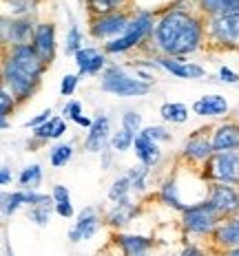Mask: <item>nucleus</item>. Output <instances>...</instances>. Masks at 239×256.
<instances>
[{
  "label": "nucleus",
  "mask_w": 239,
  "mask_h": 256,
  "mask_svg": "<svg viewBox=\"0 0 239 256\" xmlns=\"http://www.w3.org/2000/svg\"><path fill=\"white\" fill-rule=\"evenodd\" d=\"M151 42L157 56L188 58L197 53L206 42V18L201 12H193L184 4H173L157 18Z\"/></svg>",
  "instance_id": "1"
},
{
  "label": "nucleus",
  "mask_w": 239,
  "mask_h": 256,
  "mask_svg": "<svg viewBox=\"0 0 239 256\" xmlns=\"http://www.w3.org/2000/svg\"><path fill=\"white\" fill-rule=\"evenodd\" d=\"M155 24H157V18H155L153 12H146V9L135 12L129 29H126L120 38L106 42V44L102 46L104 53L106 56H118V53H129L133 49H140L144 42H151Z\"/></svg>",
  "instance_id": "2"
},
{
  "label": "nucleus",
  "mask_w": 239,
  "mask_h": 256,
  "mask_svg": "<svg viewBox=\"0 0 239 256\" xmlns=\"http://www.w3.org/2000/svg\"><path fill=\"white\" fill-rule=\"evenodd\" d=\"M100 88L104 93L118 95V98H142V95H148L153 90L151 82H144L142 78L131 76L124 66H106L102 71V78H100Z\"/></svg>",
  "instance_id": "3"
},
{
  "label": "nucleus",
  "mask_w": 239,
  "mask_h": 256,
  "mask_svg": "<svg viewBox=\"0 0 239 256\" xmlns=\"http://www.w3.org/2000/svg\"><path fill=\"white\" fill-rule=\"evenodd\" d=\"M224 221L219 216V212L212 208L208 201H197V204H190L182 212V228L186 234H193V236H212V232L217 230V226Z\"/></svg>",
  "instance_id": "4"
},
{
  "label": "nucleus",
  "mask_w": 239,
  "mask_h": 256,
  "mask_svg": "<svg viewBox=\"0 0 239 256\" xmlns=\"http://www.w3.org/2000/svg\"><path fill=\"white\" fill-rule=\"evenodd\" d=\"M206 42L219 49H239V14L204 16Z\"/></svg>",
  "instance_id": "5"
},
{
  "label": "nucleus",
  "mask_w": 239,
  "mask_h": 256,
  "mask_svg": "<svg viewBox=\"0 0 239 256\" xmlns=\"http://www.w3.org/2000/svg\"><path fill=\"white\" fill-rule=\"evenodd\" d=\"M201 179L208 184L239 186V150L215 152L201 166Z\"/></svg>",
  "instance_id": "6"
},
{
  "label": "nucleus",
  "mask_w": 239,
  "mask_h": 256,
  "mask_svg": "<svg viewBox=\"0 0 239 256\" xmlns=\"http://www.w3.org/2000/svg\"><path fill=\"white\" fill-rule=\"evenodd\" d=\"M133 16L135 12H118L111 16H100V18H91L89 20V34H91L93 40H102L104 44L115 38H120L126 29H129Z\"/></svg>",
  "instance_id": "7"
},
{
  "label": "nucleus",
  "mask_w": 239,
  "mask_h": 256,
  "mask_svg": "<svg viewBox=\"0 0 239 256\" xmlns=\"http://www.w3.org/2000/svg\"><path fill=\"white\" fill-rule=\"evenodd\" d=\"M206 201L219 212L221 218H230L239 214V186L228 184H208Z\"/></svg>",
  "instance_id": "8"
},
{
  "label": "nucleus",
  "mask_w": 239,
  "mask_h": 256,
  "mask_svg": "<svg viewBox=\"0 0 239 256\" xmlns=\"http://www.w3.org/2000/svg\"><path fill=\"white\" fill-rule=\"evenodd\" d=\"M36 22L31 16H23V18H3V44L5 49L9 46H18V44H31L36 34Z\"/></svg>",
  "instance_id": "9"
},
{
  "label": "nucleus",
  "mask_w": 239,
  "mask_h": 256,
  "mask_svg": "<svg viewBox=\"0 0 239 256\" xmlns=\"http://www.w3.org/2000/svg\"><path fill=\"white\" fill-rule=\"evenodd\" d=\"M215 154V148H212V142H210V135L206 130H195L188 140L184 142V148H182V157L190 166H204L206 162Z\"/></svg>",
  "instance_id": "10"
},
{
  "label": "nucleus",
  "mask_w": 239,
  "mask_h": 256,
  "mask_svg": "<svg viewBox=\"0 0 239 256\" xmlns=\"http://www.w3.org/2000/svg\"><path fill=\"white\" fill-rule=\"evenodd\" d=\"M159 68L168 71L179 80H199L206 76V68L197 62H188V58H171V56H155Z\"/></svg>",
  "instance_id": "11"
},
{
  "label": "nucleus",
  "mask_w": 239,
  "mask_h": 256,
  "mask_svg": "<svg viewBox=\"0 0 239 256\" xmlns=\"http://www.w3.org/2000/svg\"><path fill=\"white\" fill-rule=\"evenodd\" d=\"M111 122L106 115H98L93 120V126L89 128V135L84 140V150L91 154H102L106 148L111 146Z\"/></svg>",
  "instance_id": "12"
},
{
  "label": "nucleus",
  "mask_w": 239,
  "mask_h": 256,
  "mask_svg": "<svg viewBox=\"0 0 239 256\" xmlns=\"http://www.w3.org/2000/svg\"><path fill=\"white\" fill-rule=\"evenodd\" d=\"M34 49L40 53V58L47 64H51L56 60V53H58V31L53 22H38L36 26V34L34 40H31Z\"/></svg>",
  "instance_id": "13"
},
{
  "label": "nucleus",
  "mask_w": 239,
  "mask_h": 256,
  "mask_svg": "<svg viewBox=\"0 0 239 256\" xmlns=\"http://www.w3.org/2000/svg\"><path fill=\"white\" fill-rule=\"evenodd\" d=\"M100 223H102L100 212L95 210V208H84V210L78 214L71 232H69L71 243H80V241H89V238H93L100 230Z\"/></svg>",
  "instance_id": "14"
},
{
  "label": "nucleus",
  "mask_w": 239,
  "mask_h": 256,
  "mask_svg": "<svg viewBox=\"0 0 239 256\" xmlns=\"http://www.w3.org/2000/svg\"><path fill=\"white\" fill-rule=\"evenodd\" d=\"M76 66H78V76H98L100 71L106 68V53L104 49H98V46H82L76 56Z\"/></svg>",
  "instance_id": "15"
},
{
  "label": "nucleus",
  "mask_w": 239,
  "mask_h": 256,
  "mask_svg": "<svg viewBox=\"0 0 239 256\" xmlns=\"http://www.w3.org/2000/svg\"><path fill=\"white\" fill-rule=\"evenodd\" d=\"M113 243L118 245L122 256H146L155 248V238L144 236V234H122L118 232L113 236Z\"/></svg>",
  "instance_id": "16"
},
{
  "label": "nucleus",
  "mask_w": 239,
  "mask_h": 256,
  "mask_svg": "<svg viewBox=\"0 0 239 256\" xmlns=\"http://www.w3.org/2000/svg\"><path fill=\"white\" fill-rule=\"evenodd\" d=\"M210 142L215 152L239 150V122H224L210 130Z\"/></svg>",
  "instance_id": "17"
},
{
  "label": "nucleus",
  "mask_w": 239,
  "mask_h": 256,
  "mask_svg": "<svg viewBox=\"0 0 239 256\" xmlns=\"http://www.w3.org/2000/svg\"><path fill=\"white\" fill-rule=\"evenodd\" d=\"M137 214H140V206L133 204L131 196H126V199L111 204L109 212H106V223L111 228H115V230H120V228L129 226L131 221H135Z\"/></svg>",
  "instance_id": "18"
},
{
  "label": "nucleus",
  "mask_w": 239,
  "mask_h": 256,
  "mask_svg": "<svg viewBox=\"0 0 239 256\" xmlns=\"http://www.w3.org/2000/svg\"><path fill=\"white\" fill-rule=\"evenodd\" d=\"M212 243L221 250H235L239 248V214L224 218V221L217 226V230L212 232Z\"/></svg>",
  "instance_id": "19"
},
{
  "label": "nucleus",
  "mask_w": 239,
  "mask_h": 256,
  "mask_svg": "<svg viewBox=\"0 0 239 256\" xmlns=\"http://www.w3.org/2000/svg\"><path fill=\"white\" fill-rule=\"evenodd\" d=\"M230 104L224 95H201L193 102V113L199 117H226Z\"/></svg>",
  "instance_id": "20"
},
{
  "label": "nucleus",
  "mask_w": 239,
  "mask_h": 256,
  "mask_svg": "<svg viewBox=\"0 0 239 256\" xmlns=\"http://www.w3.org/2000/svg\"><path fill=\"white\" fill-rule=\"evenodd\" d=\"M133 148H135V157L140 164H144L146 168H155L159 164V159H162V148H159L157 142H153L151 137L146 135H137L135 137V144H133Z\"/></svg>",
  "instance_id": "21"
},
{
  "label": "nucleus",
  "mask_w": 239,
  "mask_h": 256,
  "mask_svg": "<svg viewBox=\"0 0 239 256\" xmlns=\"http://www.w3.org/2000/svg\"><path fill=\"white\" fill-rule=\"evenodd\" d=\"M157 194H159V201H162L164 206L173 208V210H177V212H184L186 208H188V204H184V199L179 196V184L175 177L164 179Z\"/></svg>",
  "instance_id": "22"
},
{
  "label": "nucleus",
  "mask_w": 239,
  "mask_h": 256,
  "mask_svg": "<svg viewBox=\"0 0 239 256\" xmlns=\"http://www.w3.org/2000/svg\"><path fill=\"white\" fill-rule=\"evenodd\" d=\"M84 4H87V12L91 18H100V16L126 12L129 0H84Z\"/></svg>",
  "instance_id": "23"
},
{
  "label": "nucleus",
  "mask_w": 239,
  "mask_h": 256,
  "mask_svg": "<svg viewBox=\"0 0 239 256\" xmlns=\"http://www.w3.org/2000/svg\"><path fill=\"white\" fill-rule=\"evenodd\" d=\"M197 9L201 12V16L239 14V0H199Z\"/></svg>",
  "instance_id": "24"
},
{
  "label": "nucleus",
  "mask_w": 239,
  "mask_h": 256,
  "mask_svg": "<svg viewBox=\"0 0 239 256\" xmlns=\"http://www.w3.org/2000/svg\"><path fill=\"white\" fill-rule=\"evenodd\" d=\"M159 115H162L164 122L184 124V122H188V106L182 102H164L159 106Z\"/></svg>",
  "instance_id": "25"
},
{
  "label": "nucleus",
  "mask_w": 239,
  "mask_h": 256,
  "mask_svg": "<svg viewBox=\"0 0 239 256\" xmlns=\"http://www.w3.org/2000/svg\"><path fill=\"white\" fill-rule=\"evenodd\" d=\"M18 184L23 190H38L42 184V166L40 164H31V166L23 168V172L18 174Z\"/></svg>",
  "instance_id": "26"
},
{
  "label": "nucleus",
  "mask_w": 239,
  "mask_h": 256,
  "mask_svg": "<svg viewBox=\"0 0 239 256\" xmlns=\"http://www.w3.org/2000/svg\"><path fill=\"white\" fill-rule=\"evenodd\" d=\"M23 206H27V190H14L3 194V214L14 216Z\"/></svg>",
  "instance_id": "27"
},
{
  "label": "nucleus",
  "mask_w": 239,
  "mask_h": 256,
  "mask_svg": "<svg viewBox=\"0 0 239 256\" xmlns=\"http://www.w3.org/2000/svg\"><path fill=\"white\" fill-rule=\"evenodd\" d=\"M131 194H133V186H131L129 174H122V177L113 179V184H111L109 192H106V196H109L111 204H115V201L126 199V196H131Z\"/></svg>",
  "instance_id": "28"
},
{
  "label": "nucleus",
  "mask_w": 239,
  "mask_h": 256,
  "mask_svg": "<svg viewBox=\"0 0 239 256\" xmlns=\"http://www.w3.org/2000/svg\"><path fill=\"white\" fill-rule=\"evenodd\" d=\"M126 174H129L133 192H135V194L146 192V181H148V174H151V168H146L144 164H137V166H133V168L126 170Z\"/></svg>",
  "instance_id": "29"
},
{
  "label": "nucleus",
  "mask_w": 239,
  "mask_h": 256,
  "mask_svg": "<svg viewBox=\"0 0 239 256\" xmlns=\"http://www.w3.org/2000/svg\"><path fill=\"white\" fill-rule=\"evenodd\" d=\"M73 157V146L71 144H56L49 152V164L53 168H65Z\"/></svg>",
  "instance_id": "30"
},
{
  "label": "nucleus",
  "mask_w": 239,
  "mask_h": 256,
  "mask_svg": "<svg viewBox=\"0 0 239 256\" xmlns=\"http://www.w3.org/2000/svg\"><path fill=\"white\" fill-rule=\"evenodd\" d=\"M133 144H135V135L122 126H120V130L113 132V137H111V148H113L115 152H129L133 148Z\"/></svg>",
  "instance_id": "31"
},
{
  "label": "nucleus",
  "mask_w": 239,
  "mask_h": 256,
  "mask_svg": "<svg viewBox=\"0 0 239 256\" xmlns=\"http://www.w3.org/2000/svg\"><path fill=\"white\" fill-rule=\"evenodd\" d=\"M56 212V204H42V206H34L29 208V218L36 223V226L45 228L49 226L51 221V214Z\"/></svg>",
  "instance_id": "32"
},
{
  "label": "nucleus",
  "mask_w": 239,
  "mask_h": 256,
  "mask_svg": "<svg viewBox=\"0 0 239 256\" xmlns=\"http://www.w3.org/2000/svg\"><path fill=\"white\" fill-rule=\"evenodd\" d=\"M82 31L78 29V24H71L69 26V34L65 38V53L67 56H76V53L82 49Z\"/></svg>",
  "instance_id": "33"
},
{
  "label": "nucleus",
  "mask_w": 239,
  "mask_h": 256,
  "mask_svg": "<svg viewBox=\"0 0 239 256\" xmlns=\"http://www.w3.org/2000/svg\"><path fill=\"white\" fill-rule=\"evenodd\" d=\"M16 106H18V100L12 95V90L9 88H0V120H9V115L16 110Z\"/></svg>",
  "instance_id": "34"
},
{
  "label": "nucleus",
  "mask_w": 239,
  "mask_h": 256,
  "mask_svg": "<svg viewBox=\"0 0 239 256\" xmlns=\"http://www.w3.org/2000/svg\"><path fill=\"white\" fill-rule=\"evenodd\" d=\"M122 128H126L129 132H133V135H140L142 132V115L137 113V110H126L124 115H122Z\"/></svg>",
  "instance_id": "35"
},
{
  "label": "nucleus",
  "mask_w": 239,
  "mask_h": 256,
  "mask_svg": "<svg viewBox=\"0 0 239 256\" xmlns=\"http://www.w3.org/2000/svg\"><path fill=\"white\" fill-rule=\"evenodd\" d=\"M7 4L12 7V18H23V16H31L34 12V0H7Z\"/></svg>",
  "instance_id": "36"
},
{
  "label": "nucleus",
  "mask_w": 239,
  "mask_h": 256,
  "mask_svg": "<svg viewBox=\"0 0 239 256\" xmlns=\"http://www.w3.org/2000/svg\"><path fill=\"white\" fill-rule=\"evenodd\" d=\"M142 135L151 137V140H153V142H157V144H162V142H171V132H168L164 126H144V128H142Z\"/></svg>",
  "instance_id": "37"
},
{
  "label": "nucleus",
  "mask_w": 239,
  "mask_h": 256,
  "mask_svg": "<svg viewBox=\"0 0 239 256\" xmlns=\"http://www.w3.org/2000/svg\"><path fill=\"white\" fill-rule=\"evenodd\" d=\"M78 84H80V76H78V73H69V76L62 78V82H60V93H62V98H71V95L76 93Z\"/></svg>",
  "instance_id": "38"
},
{
  "label": "nucleus",
  "mask_w": 239,
  "mask_h": 256,
  "mask_svg": "<svg viewBox=\"0 0 239 256\" xmlns=\"http://www.w3.org/2000/svg\"><path fill=\"white\" fill-rule=\"evenodd\" d=\"M51 196H53V201H56V204H69V201H71V192H69V188H67V186H62V184L53 186Z\"/></svg>",
  "instance_id": "39"
},
{
  "label": "nucleus",
  "mask_w": 239,
  "mask_h": 256,
  "mask_svg": "<svg viewBox=\"0 0 239 256\" xmlns=\"http://www.w3.org/2000/svg\"><path fill=\"white\" fill-rule=\"evenodd\" d=\"M82 115V104L78 102V100H69V102L62 106V117L65 120H73V117Z\"/></svg>",
  "instance_id": "40"
},
{
  "label": "nucleus",
  "mask_w": 239,
  "mask_h": 256,
  "mask_svg": "<svg viewBox=\"0 0 239 256\" xmlns=\"http://www.w3.org/2000/svg\"><path fill=\"white\" fill-rule=\"evenodd\" d=\"M51 120V108H47V110H42V113H38L34 117V120H29V122H25V126L27 128H31V130H36L38 126H42V124H47V122Z\"/></svg>",
  "instance_id": "41"
},
{
  "label": "nucleus",
  "mask_w": 239,
  "mask_h": 256,
  "mask_svg": "<svg viewBox=\"0 0 239 256\" xmlns=\"http://www.w3.org/2000/svg\"><path fill=\"white\" fill-rule=\"evenodd\" d=\"M217 76H219V80H221V82H226V84L239 82V76H237L235 71H232L230 66H219V73H217Z\"/></svg>",
  "instance_id": "42"
},
{
  "label": "nucleus",
  "mask_w": 239,
  "mask_h": 256,
  "mask_svg": "<svg viewBox=\"0 0 239 256\" xmlns=\"http://www.w3.org/2000/svg\"><path fill=\"white\" fill-rule=\"evenodd\" d=\"M56 214H60L62 218H71L73 214H76L71 201H69V204H56Z\"/></svg>",
  "instance_id": "43"
},
{
  "label": "nucleus",
  "mask_w": 239,
  "mask_h": 256,
  "mask_svg": "<svg viewBox=\"0 0 239 256\" xmlns=\"http://www.w3.org/2000/svg\"><path fill=\"white\" fill-rule=\"evenodd\" d=\"M177 256H206V252H204L201 248H197V245L190 243V245H186V248H184Z\"/></svg>",
  "instance_id": "44"
},
{
  "label": "nucleus",
  "mask_w": 239,
  "mask_h": 256,
  "mask_svg": "<svg viewBox=\"0 0 239 256\" xmlns=\"http://www.w3.org/2000/svg\"><path fill=\"white\" fill-rule=\"evenodd\" d=\"M113 154H115V150H113L111 146L106 148L102 154H100V157H102V168H104V170H109V168H111V164H113Z\"/></svg>",
  "instance_id": "45"
},
{
  "label": "nucleus",
  "mask_w": 239,
  "mask_h": 256,
  "mask_svg": "<svg viewBox=\"0 0 239 256\" xmlns=\"http://www.w3.org/2000/svg\"><path fill=\"white\" fill-rule=\"evenodd\" d=\"M12 181H14L12 168H9V166H3V168H0V184H3V186H9Z\"/></svg>",
  "instance_id": "46"
},
{
  "label": "nucleus",
  "mask_w": 239,
  "mask_h": 256,
  "mask_svg": "<svg viewBox=\"0 0 239 256\" xmlns=\"http://www.w3.org/2000/svg\"><path fill=\"white\" fill-rule=\"evenodd\" d=\"M71 122H73V124H78V126H82V128H91V126H93V120H89V117L84 115V113L78 115V117H73Z\"/></svg>",
  "instance_id": "47"
},
{
  "label": "nucleus",
  "mask_w": 239,
  "mask_h": 256,
  "mask_svg": "<svg viewBox=\"0 0 239 256\" xmlns=\"http://www.w3.org/2000/svg\"><path fill=\"white\" fill-rule=\"evenodd\" d=\"M224 256H239V248H235V250H224Z\"/></svg>",
  "instance_id": "48"
},
{
  "label": "nucleus",
  "mask_w": 239,
  "mask_h": 256,
  "mask_svg": "<svg viewBox=\"0 0 239 256\" xmlns=\"http://www.w3.org/2000/svg\"><path fill=\"white\" fill-rule=\"evenodd\" d=\"M0 126H3V130H7V128H9V120H0Z\"/></svg>",
  "instance_id": "49"
},
{
  "label": "nucleus",
  "mask_w": 239,
  "mask_h": 256,
  "mask_svg": "<svg viewBox=\"0 0 239 256\" xmlns=\"http://www.w3.org/2000/svg\"><path fill=\"white\" fill-rule=\"evenodd\" d=\"M5 254H7V256H14V252L9 250V243H5Z\"/></svg>",
  "instance_id": "50"
},
{
  "label": "nucleus",
  "mask_w": 239,
  "mask_h": 256,
  "mask_svg": "<svg viewBox=\"0 0 239 256\" xmlns=\"http://www.w3.org/2000/svg\"><path fill=\"white\" fill-rule=\"evenodd\" d=\"M237 122H239V110H237Z\"/></svg>",
  "instance_id": "51"
},
{
  "label": "nucleus",
  "mask_w": 239,
  "mask_h": 256,
  "mask_svg": "<svg viewBox=\"0 0 239 256\" xmlns=\"http://www.w3.org/2000/svg\"><path fill=\"white\" fill-rule=\"evenodd\" d=\"M195 2H199V0H195Z\"/></svg>",
  "instance_id": "52"
},
{
  "label": "nucleus",
  "mask_w": 239,
  "mask_h": 256,
  "mask_svg": "<svg viewBox=\"0 0 239 256\" xmlns=\"http://www.w3.org/2000/svg\"><path fill=\"white\" fill-rule=\"evenodd\" d=\"M146 256H151V254H146Z\"/></svg>",
  "instance_id": "53"
}]
</instances>
